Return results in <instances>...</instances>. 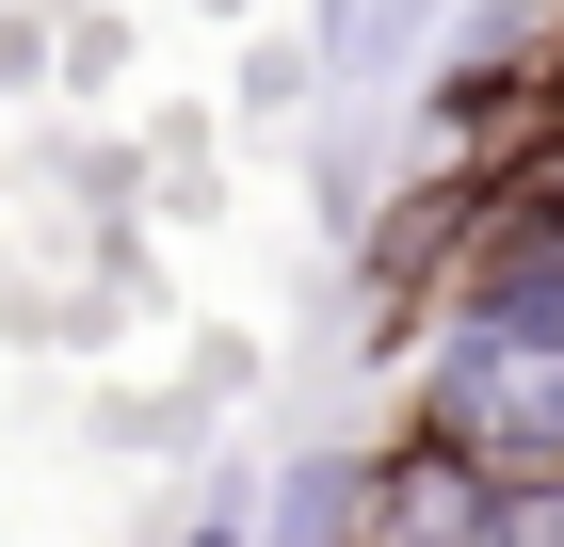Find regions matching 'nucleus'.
I'll return each mask as SVG.
<instances>
[{
    "label": "nucleus",
    "instance_id": "423d86ee",
    "mask_svg": "<svg viewBox=\"0 0 564 547\" xmlns=\"http://www.w3.org/2000/svg\"><path fill=\"white\" fill-rule=\"evenodd\" d=\"M549 145H564V81H549Z\"/></svg>",
    "mask_w": 564,
    "mask_h": 547
},
{
    "label": "nucleus",
    "instance_id": "f03ea898",
    "mask_svg": "<svg viewBox=\"0 0 564 547\" xmlns=\"http://www.w3.org/2000/svg\"><path fill=\"white\" fill-rule=\"evenodd\" d=\"M371 547H564V467H468V451H388Z\"/></svg>",
    "mask_w": 564,
    "mask_h": 547
},
{
    "label": "nucleus",
    "instance_id": "20e7f679",
    "mask_svg": "<svg viewBox=\"0 0 564 547\" xmlns=\"http://www.w3.org/2000/svg\"><path fill=\"white\" fill-rule=\"evenodd\" d=\"M420 33H435V0H323V48H339V81H388Z\"/></svg>",
    "mask_w": 564,
    "mask_h": 547
},
{
    "label": "nucleus",
    "instance_id": "7ed1b4c3",
    "mask_svg": "<svg viewBox=\"0 0 564 547\" xmlns=\"http://www.w3.org/2000/svg\"><path fill=\"white\" fill-rule=\"evenodd\" d=\"M371 515H388V467H371V451H323V467H291V500H274L259 547H371Z\"/></svg>",
    "mask_w": 564,
    "mask_h": 547
},
{
    "label": "nucleus",
    "instance_id": "f257e3e1",
    "mask_svg": "<svg viewBox=\"0 0 564 547\" xmlns=\"http://www.w3.org/2000/svg\"><path fill=\"white\" fill-rule=\"evenodd\" d=\"M420 451L468 467H564V226L468 258V291L420 338Z\"/></svg>",
    "mask_w": 564,
    "mask_h": 547
},
{
    "label": "nucleus",
    "instance_id": "39448f33",
    "mask_svg": "<svg viewBox=\"0 0 564 547\" xmlns=\"http://www.w3.org/2000/svg\"><path fill=\"white\" fill-rule=\"evenodd\" d=\"M194 547H259V532H194Z\"/></svg>",
    "mask_w": 564,
    "mask_h": 547
}]
</instances>
